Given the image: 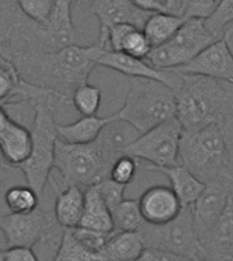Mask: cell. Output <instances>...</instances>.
Instances as JSON below:
<instances>
[{
  "instance_id": "obj_18",
  "label": "cell",
  "mask_w": 233,
  "mask_h": 261,
  "mask_svg": "<svg viewBox=\"0 0 233 261\" xmlns=\"http://www.w3.org/2000/svg\"><path fill=\"white\" fill-rule=\"evenodd\" d=\"M32 152V132L20 122L11 120L0 135V155L4 166L18 167Z\"/></svg>"
},
{
  "instance_id": "obj_10",
  "label": "cell",
  "mask_w": 233,
  "mask_h": 261,
  "mask_svg": "<svg viewBox=\"0 0 233 261\" xmlns=\"http://www.w3.org/2000/svg\"><path fill=\"white\" fill-rule=\"evenodd\" d=\"M0 227L6 232L10 246L33 248L55 236V224L41 205L26 214L10 212L0 216Z\"/></svg>"
},
{
  "instance_id": "obj_47",
  "label": "cell",
  "mask_w": 233,
  "mask_h": 261,
  "mask_svg": "<svg viewBox=\"0 0 233 261\" xmlns=\"http://www.w3.org/2000/svg\"><path fill=\"white\" fill-rule=\"evenodd\" d=\"M229 261H233V256L230 257V258H229Z\"/></svg>"
},
{
  "instance_id": "obj_13",
  "label": "cell",
  "mask_w": 233,
  "mask_h": 261,
  "mask_svg": "<svg viewBox=\"0 0 233 261\" xmlns=\"http://www.w3.org/2000/svg\"><path fill=\"white\" fill-rule=\"evenodd\" d=\"M90 14L97 18L100 23V34L97 41L106 49V34L109 28L118 23H130L142 29L150 12L142 11L130 0H91Z\"/></svg>"
},
{
  "instance_id": "obj_30",
  "label": "cell",
  "mask_w": 233,
  "mask_h": 261,
  "mask_svg": "<svg viewBox=\"0 0 233 261\" xmlns=\"http://www.w3.org/2000/svg\"><path fill=\"white\" fill-rule=\"evenodd\" d=\"M139 163L138 159L128 154L119 155L112 163L109 171V178L123 185H128L134 181Z\"/></svg>"
},
{
  "instance_id": "obj_2",
  "label": "cell",
  "mask_w": 233,
  "mask_h": 261,
  "mask_svg": "<svg viewBox=\"0 0 233 261\" xmlns=\"http://www.w3.org/2000/svg\"><path fill=\"white\" fill-rule=\"evenodd\" d=\"M106 128L91 143L73 144L57 139L53 169L59 171L64 185H78L86 189L109 177L114 159L122 155L123 147L134 139Z\"/></svg>"
},
{
  "instance_id": "obj_45",
  "label": "cell",
  "mask_w": 233,
  "mask_h": 261,
  "mask_svg": "<svg viewBox=\"0 0 233 261\" xmlns=\"http://www.w3.org/2000/svg\"><path fill=\"white\" fill-rule=\"evenodd\" d=\"M82 2H85V0H71V3H73V4H78V3H82Z\"/></svg>"
},
{
  "instance_id": "obj_29",
  "label": "cell",
  "mask_w": 233,
  "mask_h": 261,
  "mask_svg": "<svg viewBox=\"0 0 233 261\" xmlns=\"http://www.w3.org/2000/svg\"><path fill=\"white\" fill-rule=\"evenodd\" d=\"M230 22H233V0H220L214 12L204 20L206 28L216 40H221L222 30Z\"/></svg>"
},
{
  "instance_id": "obj_43",
  "label": "cell",
  "mask_w": 233,
  "mask_h": 261,
  "mask_svg": "<svg viewBox=\"0 0 233 261\" xmlns=\"http://www.w3.org/2000/svg\"><path fill=\"white\" fill-rule=\"evenodd\" d=\"M10 248V244H8V238L6 236V232L2 227H0V253H4L7 249Z\"/></svg>"
},
{
  "instance_id": "obj_37",
  "label": "cell",
  "mask_w": 233,
  "mask_h": 261,
  "mask_svg": "<svg viewBox=\"0 0 233 261\" xmlns=\"http://www.w3.org/2000/svg\"><path fill=\"white\" fill-rule=\"evenodd\" d=\"M185 260L184 257L177 256L175 253L162 250L157 248H145L141 256L136 258V261H181ZM188 260V258H187Z\"/></svg>"
},
{
  "instance_id": "obj_23",
  "label": "cell",
  "mask_w": 233,
  "mask_h": 261,
  "mask_svg": "<svg viewBox=\"0 0 233 261\" xmlns=\"http://www.w3.org/2000/svg\"><path fill=\"white\" fill-rule=\"evenodd\" d=\"M185 18L169 12H153L143 24V33L147 40L150 41L151 46H159L171 41L177 33Z\"/></svg>"
},
{
  "instance_id": "obj_20",
  "label": "cell",
  "mask_w": 233,
  "mask_h": 261,
  "mask_svg": "<svg viewBox=\"0 0 233 261\" xmlns=\"http://www.w3.org/2000/svg\"><path fill=\"white\" fill-rule=\"evenodd\" d=\"M151 171H161L167 175L168 179L171 181V188L179 197L183 208L191 207L206 188V184L195 174H192L181 163L175 166L159 167Z\"/></svg>"
},
{
  "instance_id": "obj_41",
  "label": "cell",
  "mask_w": 233,
  "mask_h": 261,
  "mask_svg": "<svg viewBox=\"0 0 233 261\" xmlns=\"http://www.w3.org/2000/svg\"><path fill=\"white\" fill-rule=\"evenodd\" d=\"M221 40L224 41L225 45L228 46L229 52L232 53L233 56V22L225 26L222 34H221Z\"/></svg>"
},
{
  "instance_id": "obj_49",
  "label": "cell",
  "mask_w": 233,
  "mask_h": 261,
  "mask_svg": "<svg viewBox=\"0 0 233 261\" xmlns=\"http://www.w3.org/2000/svg\"><path fill=\"white\" fill-rule=\"evenodd\" d=\"M181 261H191V260H187V258H185V260H181Z\"/></svg>"
},
{
  "instance_id": "obj_31",
  "label": "cell",
  "mask_w": 233,
  "mask_h": 261,
  "mask_svg": "<svg viewBox=\"0 0 233 261\" xmlns=\"http://www.w3.org/2000/svg\"><path fill=\"white\" fill-rule=\"evenodd\" d=\"M151 49L153 46H151L150 41L147 40L146 34L143 33L142 29L132 28L124 37L120 52L138 57V59H146Z\"/></svg>"
},
{
  "instance_id": "obj_35",
  "label": "cell",
  "mask_w": 233,
  "mask_h": 261,
  "mask_svg": "<svg viewBox=\"0 0 233 261\" xmlns=\"http://www.w3.org/2000/svg\"><path fill=\"white\" fill-rule=\"evenodd\" d=\"M97 188L110 210L113 207H116L119 203H122L123 200L126 199V197H124V193H126L127 185L116 182L113 179H110L109 177L105 179H102L101 182H98Z\"/></svg>"
},
{
  "instance_id": "obj_17",
  "label": "cell",
  "mask_w": 233,
  "mask_h": 261,
  "mask_svg": "<svg viewBox=\"0 0 233 261\" xmlns=\"http://www.w3.org/2000/svg\"><path fill=\"white\" fill-rule=\"evenodd\" d=\"M208 260L229 261L233 256V195L230 193L224 211L214 227L202 241Z\"/></svg>"
},
{
  "instance_id": "obj_39",
  "label": "cell",
  "mask_w": 233,
  "mask_h": 261,
  "mask_svg": "<svg viewBox=\"0 0 233 261\" xmlns=\"http://www.w3.org/2000/svg\"><path fill=\"white\" fill-rule=\"evenodd\" d=\"M135 7L146 12H165L161 0H130Z\"/></svg>"
},
{
  "instance_id": "obj_48",
  "label": "cell",
  "mask_w": 233,
  "mask_h": 261,
  "mask_svg": "<svg viewBox=\"0 0 233 261\" xmlns=\"http://www.w3.org/2000/svg\"><path fill=\"white\" fill-rule=\"evenodd\" d=\"M0 166H3V162H0Z\"/></svg>"
},
{
  "instance_id": "obj_6",
  "label": "cell",
  "mask_w": 233,
  "mask_h": 261,
  "mask_svg": "<svg viewBox=\"0 0 233 261\" xmlns=\"http://www.w3.org/2000/svg\"><path fill=\"white\" fill-rule=\"evenodd\" d=\"M119 121L130 125L138 135L176 117V93L161 82L134 79L122 109L116 112Z\"/></svg>"
},
{
  "instance_id": "obj_3",
  "label": "cell",
  "mask_w": 233,
  "mask_h": 261,
  "mask_svg": "<svg viewBox=\"0 0 233 261\" xmlns=\"http://www.w3.org/2000/svg\"><path fill=\"white\" fill-rule=\"evenodd\" d=\"M25 103L33 109L32 124V152L19 169L26 182L37 192L42 200L49 177L52 175L55 163V147L57 142V122L55 120V105L60 103L59 98L46 89L30 85H24Z\"/></svg>"
},
{
  "instance_id": "obj_40",
  "label": "cell",
  "mask_w": 233,
  "mask_h": 261,
  "mask_svg": "<svg viewBox=\"0 0 233 261\" xmlns=\"http://www.w3.org/2000/svg\"><path fill=\"white\" fill-rule=\"evenodd\" d=\"M161 4H162L164 11L165 12L183 16L187 0H161Z\"/></svg>"
},
{
  "instance_id": "obj_34",
  "label": "cell",
  "mask_w": 233,
  "mask_h": 261,
  "mask_svg": "<svg viewBox=\"0 0 233 261\" xmlns=\"http://www.w3.org/2000/svg\"><path fill=\"white\" fill-rule=\"evenodd\" d=\"M73 230V234L77 237V240L79 242L85 245L86 248H89L90 250L93 252L100 253L101 249L104 248V245L106 244V241L110 237L112 232H102L97 231V230H91V228L82 227V226H78V227L71 228Z\"/></svg>"
},
{
  "instance_id": "obj_4",
  "label": "cell",
  "mask_w": 233,
  "mask_h": 261,
  "mask_svg": "<svg viewBox=\"0 0 233 261\" xmlns=\"http://www.w3.org/2000/svg\"><path fill=\"white\" fill-rule=\"evenodd\" d=\"M181 75L176 117L183 129L224 126L233 117V86L200 75Z\"/></svg>"
},
{
  "instance_id": "obj_42",
  "label": "cell",
  "mask_w": 233,
  "mask_h": 261,
  "mask_svg": "<svg viewBox=\"0 0 233 261\" xmlns=\"http://www.w3.org/2000/svg\"><path fill=\"white\" fill-rule=\"evenodd\" d=\"M12 118L10 117V114H8V112L6 110V108L0 105V135L3 134L4 129L7 128Z\"/></svg>"
},
{
  "instance_id": "obj_24",
  "label": "cell",
  "mask_w": 233,
  "mask_h": 261,
  "mask_svg": "<svg viewBox=\"0 0 233 261\" xmlns=\"http://www.w3.org/2000/svg\"><path fill=\"white\" fill-rule=\"evenodd\" d=\"M52 261H102L100 253L93 252L77 240L71 228H63Z\"/></svg>"
},
{
  "instance_id": "obj_21",
  "label": "cell",
  "mask_w": 233,
  "mask_h": 261,
  "mask_svg": "<svg viewBox=\"0 0 233 261\" xmlns=\"http://www.w3.org/2000/svg\"><path fill=\"white\" fill-rule=\"evenodd\" d=\"M146 245L139 231H113L100 252L102 261H136Z\"/></svg>"
},
{
  "instance_id": "obj_25",
  "label": "cell",
  "mask_w": 233,
  "mask_h": 261,
  "mask_svg": "<svg viewBox=\"0 0 233 261\" xmlns=\"http://www.w3.org/2000/svg\"><path fill=\"white\" fill-rule=\"evenodd\" d=\"M113 220V231H139L145 224L139 200L124 199L110 210Z\"/></svg>"
},
{
  "instance_id": "obj_44",
  "label": "cell",
  "mask_w": 233,
  "mask_h": 261,
  "mask_svg": "<svg viewBox=\"0 0 233 261\" xmlns=\"http://www.w3.org/2000/svg\"><path fill=\"white\" fill-rule=\"evenodd\" d=\"M6 53H7V37L0 36V61L7 60Z\"/></svg>"
},
{
  "instance_id": "obj_28",
  "label": "cell",
  "mask_w": 233,
  "mask_h": 261,
  "mask_svg": "<svg viewBox=\"0 0 233 261\" xmlns=\"http://www.w3.org/2000/svg\"><path fill=\"white\" fill-rule=\"evenodd\" d=\"M20 76L11 61H0V105L11 106L12 98L20 85Z\"/></svg>"
},
{
  "instance_id": "obj_16",
  "label": "cell",
  "mask_w": 233,
  "mask_h": 261,
  "mask_svg": "<svg viewBox=\"0 0 233 261\" xmlns=\"http://www.w3.org/2000/svg\"><path fill=\"white\" fill-rule=\"evenodd\" d=\"M56 192L55 199V219L61 228H74L81 224L85 207V189L78 185H65L61 188L53 175L48 181Z\"/></svg>"
},
{
  "instance_id": "obj_1",
  "label": "cell",
  "mask_w": 233,
  "mask_h": 261,
  "mask_svg": "<svg viewBox=\"0 0 233 261\" xmlns=\"http://www.w3.org/2000/svg\"><path fill=\"white\" fill-rule=\"evenodd\" d=\"M98 41L90 45H71L57 52L12 48L7 40V57L22 81L52 91L60 103L69 105L74 91L89 81L105 50Z\"/></svg>"
},
{
  "instance_id": "obj_7",
  "label": "cell",
  "mask_w": 233,
  "mask_h": 261,
  "mask_svg": "<svg viewBox=\"0 0 233 261\" xmlns=\"http://www.w3.org/2000/svg\"><path fill=\"white\" fill-rule=\"evenodd\" d=\"M139 232L146 248L162 249L191 261L208 260L207 253L196 234L190 207L183 208L181 214L167 224L145 222Z\"/></svg>"
},
{
  "instance_id": "obj_27",
  "label": "cell",
  "mask_w": 233,
  "mask_h": 261,
  "mask_svg": "<svg viewBox=\"0 0 233 261\" xmlns=\"http://www.w3.org/2000/svg\"><path fill=\"white\" fill-rule=\"evenodd\" d=\"M101 90L96 86L85 83L74 91L71 103L82 116H96L101 105Z\"/></svg>"
},
{
  "instance_id": "obj_5",
  "label": "cell",
  "mask_w": 233,
  "mask_h": 261,
  "mask_svg": "<svg viewBox=\"0 0 233 261\" xmlns=\"http://www.w3.org/2000/svg\"><path fill=\"white\" fill-rule=\"evenodd\" d=\"M180 163L204 184L220 181L233 185V162L224 128L208 125L183 129L180 138Z\"/></svg>"
},
{
  "instance_id": "obj_9",
  "label": "cell",
  "mask_w": 233,
  "mask_h": 261,
  "mask_svg": "<svg viewBox=\"0 0 233 261\" xmlns=\"http://www.w3.org/2000/svg\"><path fill=\"white\" fill-rule=\"evenodd\" d=\"M217 41L208 32L204 19H185L175 37L154 46L145 60L158 69H175L187 64L194 57Z\"/></svg>"
},
{
  "instance_id": "obj_11",
  "label": "cell",
  "mask_w": 233,
  "mask_h": 261,
  "mask_svg": "<svg viewBox=\"0 0 233 261\" xmlns=\"http://www.w3.org/2000/svg\"><path fill=\"white\" fill-rule=\"evenodd\" d=\"M98 65L113 69L124 76L134 79H151L167 85L173 91H177L181 85V75L171 69H158L149 64L145 59L130 56L124 52H114L105 49L98 59Z\"/></svg>"
},
{
  "instance_id": "obj_38",
  "label": "cell",
  "mask_w": 233,
  "mask_h": 261,
  "mask_svg": "<svg viewBox=\"0 0 233 261\" xmlns=\"http://www.w3.org/2000/svg\"><path fill=\"white\" fill-rule=\"evenodd\" d=\"M6 261H40L32 248L28 246H10L4 252Z\"/></svg>"
},
{
  "instance_id": "obj_8",
  "label": "cell",
  "mask_w": 233,
  "mask_h": 261,
  "mask_svg": "<svg viewBox=\"0 0 233 261\" xmlns=\"http://www.w3.org/2000/svg\"><path fill=\"white\" fill-rule=\"evenodd\" d=\"M183 125L177 117H173L159 125L138 135L122 148V154H128L136 159L145 161L149 166H141L146 170L179 165L180 138Z\"/></svg>"
},
{
  "instance_id": "obj_22",
  "label": "cell",
  "mask_w": 233,
  "mask_h": 261,
  "mask_svg": "<svg viewBox=\"0 0 233 261\" xmlns=\"http://www.w3.org/2000/svg\"><path fill=\"white\" fill-rule=\"evenodd\" d=\"M79 226L109 234L113 232L112 212L98 191L97 185L85 189V207Z\"/></svg>"
},
{
  "instance_id": "obj_36",
  "label": "cell",
  "mask_w": 233,
  "mask_h": 261,
  "mask_svg": "<svg viewBox=\"0 0 233 261\" xmlns=\"http://www.w3.org/2000/svg\"><path fill=\"white\" fill-rule=\"evenodd\" d=\"M218 2L220 0H187L183 16L185 19L198 18L206 20L214 12Z\"/></svg>"
},
{
  "instance_id": "obj_33",
  "label": "cell",
  "mask_w": 233,
  "mask_h": 261,
  "mask_svg": "<svg viewBox=\"0 0 233 261\" xmlns=\"http://www.w3.org/2000/svg\"><path fill=\"white\" fill-rule=\"evenodd\" d=\"M24 18L16 0H0V36H7Z\"/></svg>"
},
{
  "instance_id": "obj_15",
  "label": "cell",
  "mask_w": 233,
  "mask_h": 261,
  "mask_svg": "<svg viewBox=\"0 0 233 261\" xmlns=\"http://www.w3.org/2000/svg\"><path fill=\"white\" fill-rule=\"evenodd\" d=\"M143 219L149 224H167L183 211V205L173 189L167 185H154L143 192L139 199Z\"/></svg>"
},
{
  "instance_id": "obj_14",
  "label": "cell",
  "mask_w": 233,
  "mask_h": 261,
  "mask_svg": "<svg viewBox=\"0 0 233 261\" xmlns=\"http://www.w3.org/2000/svg\"><path fill=\"white\" fill-rule=\"evenodd\" d=\"M230 195V187L228 184L213 181L206 184L204 191L192 204L191 214L194 219L196 234L200 242L207 237V234L214 227L217 219L224 211L228 197Z\"/></svg>"
},
{
  "instance_id": "obj_19",
  "label": "cell",
  "mask_w": 233,
  "mask_h": 261,
  "mask_svg": "<svg viewBox=\"0 0 233 261\" xmlns=\"http://www.w3.org/2000/svg\"><path fill=\"white\" fill-rule=\"evenodd\" d=\"M114 121H119L116 113L106 117H98L97 114L82 116L79 120L71 124H57V138L63 142L73 143V144L91 143L97 140L102 130Z\"/></svg>"
},
{
  "instance_id": "obj_46",
  "label": "cell",
  "mask_w": 233,
  "mask_h": 261,
  "mask_svg": "<svg viewBox=\"0 0 233 261\" xmlns=\"http://www.w3.org/2000/svg\"><path fill=\"white\" fill-rule=\"evenodd\" d=\"M0 261H6V258H4V253H0Z\"/></svg>"
},
{
  "instance_id": "obj_32",
  "label": "cell",
  "mask_w": 233,
  "mask_h": 261,
  "mask_svg": "<svg viewBox=\"0 0 233 261\" xmlns=\"http://www.w3.org/2000/svg\"><path fill=\"white\" fill-rule=\"evenodd\" d=\"M53 2L55 0H16L22 14L38 24H45L48 22Z\"/></svg>"
},
{
  "instance_id": "obj_12",
  "label": "cell",
  "mask_w": 233,
  "mask_h": 261,
  "mask_svg": "<svg viewBox=\"0 0 233 261\" xmlns=\"http://www.w3.org/2000/svg\"><path fill=\"white\" fill-rule=\"evenodd\" d=\"M183 75H200L233 86V56L222 40L214 41L187 64L171 69Z\"/></svg>"
},
{
  "instance_id": "obj_26",
  "label": "cell",
  "mask_w": 233,
  "mask_h": 261,
  "mask_svg": "<svg viewBox=\"0 0 233 261\" xmlns=\"http://www.w3.org/2000/svg\"><path fill=\"white\" fill-rule=\"evenodd\" d=\"M4 201L10 212L26 214L41 205V197L29 185H15L4 193Z\"/></svg>"
}]
</instances>
